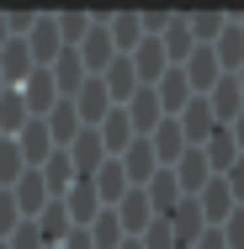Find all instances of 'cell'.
<instances>
[{
  "mask_svg": "<svg viewBox=\"0 0 244 249\" xmlns=\"http://www.w3.org/2000/svg\"><path fill=\"white\" fill-rule=\"evenodd\" d=\"M106 37H112V48L128 58V53L144 43V16L138 11H106Z\"/></svg>",
  "mask_w": 244,
  "mask_h": 249,
  "instance_id": "cell-6",
  "label": "cell"
},
{
  "mask_svg": "<svg viewBox=\"0 0 244 249\" xmlns=\"http://www.w3.org/2000/svg\"><path fill=\"white\" fill-rule=\"evenodd\" d=\"M149 191V207H154V217H170V212H175V207H181V186H175V175H170V170H159V175H154V180H149L144 186Z\"/></svg>",
  "mask_w": 244,
  "mask_h": 249,
  "instance_id": "cell-20",
  "label": "cell"
},
{
  "mask_svg": "<svg viewBox=\"0 0 244 249\" xmlns=\"http://www.w3.org/2000/svg\"><path fill=\"white\" fill-rule=\"evenodd\" d=\"M128 64H133V74H138V85H159L165 80V69H170V58H165V48H159V37H144L138 48L128 53Z\"/></svg>",
  "mask_w": 244,
  "mask_h": 249,
  "instance_id": "cell-5",
  "label": "cell"
},
{
  "mask_svg": "<svg viewBox=\"0 0 244 249\" xmlns=\"http://www.w3.org/2000/svg\"><path fill=\"white\" fill-rule=\"evenodd\" d=\"M159 48H165V58L181 69V64L196 53V43H191V21H186V16H170V21H165V32H159Z\"/></svg>",
  "mask_w": 244,
  "mask_h": 249,
  "instance_id": "cell-16",
  "label": "cell"
},
{
  "mask_svg": "<svg viewBox=\"0 0 244 249\" xmlns=\"http://www.w3.org/2000/svg\"><path fill=\"white\" fill-rule=\"evenodd\" d=\"M75 106V117H80V127H101L106 122V111H112V96H106V85H101V74H91L85 85H80V96L69 101Z\"/></svg>",
  "mask_w": 244,
  "mask_h": 249,
  "instance_id": "cell-3",
  "label": "cell"
},
{
  "mask_svg": "<svg viewBox=\"0 0 244 249\" xmlns=\"http://www.w3.org/2000/svg\"><path fill=\"white\" fill-rule=\"evenodd\" d=\"M32 117H27V101H21V90H5L0 96V133H21Z\"/></svg>",
  "mask_w": 244,
  "mask_h": 249,
  "instance_id": "cell-24",
  "label": "cell"
},
{
  "mask_svg": "<svg viewBox=\"0 0 244 249\" xmlns=\"http://www.w3.org/2000/svg\"><path fill=\"white\" fill-rule=\"evenodd\" d=\"M122 170H128V186H133V191H144L149 180L159 175V159H154V149H149V138H133V143H128Z\"/></svg>",
  "mask_w": 244,
  "mask_h": 249,
  "instance_id": "cell-9",
  "label": "cell"
},
{
  "mask_svg": "<svg viewBox=\"0 0 244 249\" xmlns=\"http://www.w3.org/2000/svg\"><path fill=\"white\" fill-rule=\"evenodd\" d=\"M0 48H5V16H0Z\"/></svg>",
  "mask_w": 244,
  "mask_h": 249,
  "instance_id": "cell-34",
  "label": "cell"
},
{
  "mask_svg": "<svg viewBox=\"0 0 244 249\" xmlns=\"http://www.w3.org/2000/svg\"><path fill=\"white\" fill-rule=\"evenodd\" d=\"M207 106H212V117L228 127V122H234V117L244 111V90H239V80H234V74H223V80L207 90Z\"/></svg>",
  "mask_w": 244,
  "mask_h": 249,
  "instance_id": "cell-17",
  "label": "cell"
},
{
  "mask_svg": "<svg viewBox=\"0 0 244 249\" xmlns=\"http://www.w3.org/2000/svg\"><path fill=\"white\" fill-rule=\"evenodd\" d=\"M239 32H244V16H239Z\"/></svg>",
  "mask_w": 244,
  "mask_h": 249,
  "instance_id": "cell-35",
  "label": "cell"
},
{
  "mask_svg": "<svg viewBox=\"0 0 244 249\" xmlns=\"http://www.w3.org/2000/svg\"><path fill=\"white\" fill-rule=\"evenodd\" d=\"M175 122H181V133H186V149H202V143H207V138H212V133L223 127V122L212 117L207 96H191V106H186V111H181Z\"/></svg>",
  "mask_w": 244,
  "mask_h": 249,
  "instance_id": "cell-2",
  "label": "cell"
},
{
  "mask_svg": "<svg viewBox=\"0 0 244 249\" xmlns=\"http://www.w3.org/2000/svg\"><path fill=\"white\" fill-rule=\"evenodd\" d=\"M234 80H239V90H244V64H239V69H234Z\"/></svg>",
  "mask_w": 244,
  "mask_h": 249,
  "instance_id": "cell-33",
  "label": "cell"
},
{
  "mask_svg": "<svg viewBox=\"0 0 244 249\" xmlns=\"http://www.w3.org/2000/svg\"><path fill=\"white\" fill-rule=\"evenodd\" d=\"M64 154H69L75 175H96L101 164H106V149H101V133H96V127H85V133H80V138H75Z\"/></svg>",
  "mask_w": 244,
  "mask_h": 249,
  "instance_id": "cell-15",
  "label": "cell"
},
{
  "mask_svg": "<svg viewBox=\"0 0 244 249\" xmlns=\"http://www.w3.org/2000/svg\"><path fill=\"white\" fill-rule=\"evenodd\" d=\"M122 111H128V122H133V133H138V138H149V133L165 122V111H159V96H154L149 85H144V90H138L133 101H128Z\"/></svg>",
  "mask_w": 244,
  "mask_h": 249,
  "instance_id": "cell-18",
  "label": "cell"
},
{
  "mask_svg": "<svg viewBox=\"0 0 244 249\" xmlns=\"http://www.w3.org/2000/svg\"><path fill=\"white\" fill-rule=\"evenodd\" d=\"M154 96H159V111H165V117H181V111L191 106V85H186V69H175V64H170V69H165V80L154 85Z\"/></svg>",
  "mask_w": 244,
  "mask_h": 249,
  "instance_id": "cell-10",
  "label": "cell"
},
{
  "mask_svg": "<svg viewBox=\"0 0 244 249\" xmlns=\"http://www.w3.org/2000/svg\"><path fill=\"white\" fill-rule=\"evenodd\" d=\"M32 69H38V64H32V48H27V43H5V48H0V74H5L11 85H27Z\"/></svg>",
  "mask_w": 244,
  "mask_h": 249,
  "instance_id": "cell-23",
  "label": "cell"
},
{
  "mask_svg": "<svg viewBox=\"0 0 244 249\" xmlns=\"http://www.w3.org/2000/svg\"><path fill=\"white\" fill-rule=\"evenodd\" d=\"M191 249H228V244H223V228H207V233H202Z\"/></svg>",
  "mask_w": 244,
  "mask_h": 249,
  "instance_id": "cell-30",
  "label": "cell"
},
{
  "mask_svg": "<svg viewBox=\"0 0 244 249\" xmlns=\"http://www.w3.org/2000/svg\"><path fill=\"white\" fill-rule=\"evenodd\" d=\"M223 244H228V249H244V207H234V217L223 223Z\"/></svg>",
  "mask_w": 244,
  "mask_h": 249,
  "instance_id": "cell-28",
  "label": "cell"
},
{
  "mask_svg": "<svg viewBox=\"0 0 244 249\" xmlns=\"http://www.w3.org/2000/svg\"><path fill=\"white\" fill-rule=\"evenodd\" d=\"M223 180H228V191H234V201L244 207V159L234 164V170H228V175H223Z\"/></svg>",
  "mask_w": 244,
  "mask_h": 249,
  "instance_id": "cell-29",
  "label": "cell"
},
{
  "mask_svg": "<svg viewBox=\"0 0 244 249\" xmlns=\"http://www.w3.org/2000/svg\"><path fill=\"white\" fill-rule=\"evenodd\" d=\"M212 58L223 64V74H234L244 64V32H239V16H228V27H223V37L212 43Z\"/></svg>",
  "mask_w": 244,
  "mask_h": 249,
  "instance_id": "cell-21",
  "label": "cell"
},
{
  "mask_svg": "<svg viewBox=\"0 0 244 249\" xmlns=\"http://www.w3.org/2000/svg\"><path fill=\"white\" fill-rule=\"evenodd\" d=\"M53 21H58V37H64V48H80L96 16H85V11H64V16H53Z\"/></svg>",
  "mask_w": 244,
  "mask_h": 249,
  "instance_id": "cell-25",
  "label": "cell"
},
{
  "mask_svg": "<svg viewBox=\"0 0 244 249\" xmlns=\"http://www.w3.org/2000/svg\"><path fill=\"white\" fill-rule=\"evenodd\" d=\"M27 48H32V64H38V69H48L53 58L64 53V37H58V21H53V16H38L32 37H27Z\"/></svg>",
  "mask_w": 244,
  "mask_h": 249,
  "instance_id": "cell-14",
  "label": "cell"
},
{
  "mask_svg": "<svg viewBox=\"0 0 244 249\" xmlns=\"http://www.w3.org/2000/svg\"><path fill=\"white\" fill-rule=\"evenodd\" d=\"M21 101H27V117H38V122H43L53 106H58V90H53V74H48V69H32V74H27Z\"/></svg>",
  "mask_w": 244,
  "mask_h": 249,
  "instance_id": "cell-8",
  "label": "cell"
},
{
  "mask_svg": "<svg viewBox=\"0 0 244 249\" xmlns=\"http://www.w3.org/2000/svg\"><path fill=\"white\" fill-rule=\"evenodd\" d=\"M228 133H234V149L244 154V111H239V117H234V122H228Z\"/></svg>",
  "mask_w": 244,
  "mask_h": 249,
  "instance_id": "cell-31",
  "label": "cell"
},
{
  "mask_svg": "<svg viewBox=\"0 0 244 249\" xmlns=\"http://www.w3.org/2000/svg\"><path fill=\"white\" fill-rule=\"evenodd\" d=\"M5 249H48L43 244V233H38V223H21L11 239H5Z\"/></svg>",
  "mask_w": 244,
  "mask_h": 249,
  "instance_id": "cell-27",
  "label": "cell"
},
{
  "mask_svg": "<svg viewBox=\"0 0 244 249\" xmlns=\"http://www.w3.org/2000/svg\"><path fill=\"white\" fill-rule=\"evenodd\" d=\"M91 180H96V196H101V207H117V201L133 191V186H128V170H122V159H106V164H101Z\"/></svg>",
  "mask_w": 244,
  "mask_h": 249,
  "instance_id": "cell-19",
  "label": "cell"
},
{
  "mask_svg": "<svg viewBox=\"0 0 244 249\" xmlns=\"http://www.w3.org/2000/svg\"><path fill=\"white\" fill-rule=\"evenodd\" d=\"M117 249H144V244H138V239H122V244H117Z\"/></svg>",
  "mask_w": 244,
  "mask_h": 249,
  "instance_id": "cell-32",
  "label": "cell"
},
{
  "mask_svg": "<svg viewBox=\"0 0 244 249\" xmlns=\"http://www.w3.org/2000/svg\"><path fill=\"white\" fill-rule=\"evenodd\" d=\"M202 159H207V170H212V180H223V175H228V170L239 164L244 154L234 149V133H228V127H218V133H212V138L202 143Z\"/></svg>",
  "mask_w": 244,
  "mask_h": 249,
  "instance_id": "cell-11",
  "label": "cell"
},
{
  "mask_svg": "<svg viewBox=\"0 0 244 249\" xmlns=\"http://www.w3.org/2000/svg\"><path fill=\"white\" fill-rule=\"evenodd\" d=\"M27 217H21V207H16V196L11 191H0V239H11L16 228H21Z\"/></svg>",
  "mask_w": 244,
  "mask_h": 249,
  "instance_id": "cell-26",
  "label": "cell"
},
{
  "mask_svg": "<svg viewBox=\"0 0 244 249\" xmlns=\"http://www.w3.org/2000/svg\"><path fill=\"white\" fill-rule=\"evenodd\" d=\"M80 64H85V74H106V64L117 58V48H112V37H106V11H101L96 21H91V32H85V43H80Z\"/></svg>",
  "mask_w": 244,
  "mask_h": 249,
  "instance_id": "cell-1",
  "label": "cell"
},
{
  "mask_svg": "<svg viewBox=\"0 0 244 249\" xmlns=\"http://www.w3.org/2000/svg\"><path fill=\"white\" fill-rule=\"evenodd\" d=\"M170 175H175L181 196H202V191H207V180H212V170H207V159H202V149H186V154H181V164H175Z\"/></svg>",
  "mask_w": 244,
  "mask_h": 249,
  "instance_id": "cell-13",
  "label": "cell"
},
{
  "mask_svg": "<svg viewBox=\"0 0 244 249\" xmlns=\"http://www.w3.org/2000/svg\"><path fill=\"white\" fill-rule=\"evenodd\" d=\"M43 122H48V133H53V149H69V143H75V138L85 133L69 101H58V106H53V111H48V117H43Z\"/></svg>",
  "mask_w": 244,
  "mask_h": 249,
  "instance_id": "cell-22",
  "label": "cell"
},
{
  "mask_svg": "<svg viewBox=\"0 0 244 249\" xmlns=\"http://www.w3.org/2000/svg\"><path fill=\"white\" fill-rule=\"evenodd\" d=\"M181 69H186V85H191V96H207V90L223 80V64L212 58V48H196L191 58L181 64Z\"/></svg>",
  "mask_w": 244,
  "mask_h": 249,
  "instance_id": "cell-12",
  "label": "cell"
},
{
  "mask_svg": "<svg viewBox=\"0 0 244 249\" xmlns=\"http://www.w3.org/2000/svg\"><path fill=\"white\" fill-rule=\"evenodd\" d=\"M11 196H16V207H21V217H27V223H32V217H43V207H48V201H58V196L48 191V180H43V170H27V175L11 186Z\"/></svg>",
  "mask_w": 244,
  "mask_h": 249,
  "instance_id": "cell-4",
  "label": "cell"
},
{
  "mask_svg": "<svg viewBox=\"0 0 244 249\" xmlns=\"http://www.w3.org/2000/svg\"><path fill=\"white\" fill-rule=\"evenodd\" d=\"M0 249H5V244H0Z\"/></svg>",
  "mask_w": 244,
  "mask_h": 249,
  "instance_id": "cell-36",
  "label": "cell"
},
{
  "mask_svg": "<svg viewBox=\"0 0 244 249\" xmlns=\"http://www.w3.org/2000/svg\"><path fill=\"white\" fill-rule=\"evenodd\" d=\"M196 207H202V217H207V228H223L228 217H234V191H228V180H207V191L202 196H191Z\"/></svg>",
  "mask_w": 244,
  "mask_h": 249,
  "instance_id": "cell-7",
  "label": "cell"
}]
</instances>
